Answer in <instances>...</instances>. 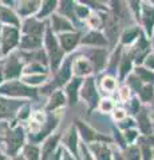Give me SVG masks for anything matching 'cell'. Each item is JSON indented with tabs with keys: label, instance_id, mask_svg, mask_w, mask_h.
Returning a JSON list of instances; mask_svg holds the SVG:
<instances>
[{
	"label": "cell",
	"instance_id": "6da1fadb",
	"mask_svg": "<svg viewBox=\"0 0 154 160\" xmlns=\"http://www.w3.org/2000/svg\"><path fill=\"white\" fill-rule=\"evenodd\" d=\"M43 43H44V46H46L44 51L47 53L50 68H51L52 72H56L63 63L64 52L62 51L61 46H59V42H58V38L54 35L52 29L50 28L48 24L46 27V35H44V38H43Z\"/></svg>",
	"mask_w": 154,
	"mask_h": 160
},
{
	"label": "cell",
	"instance_id": "7a4b0ae2",
	"mask_svg": "<svg viewBox=\"0 0 154 160\" xmlns=\"http://www.w3.org/2000/svg\"><path fill=\"white\" fill-rule=\"evenodd\" d=\"M38 93V88L29 87L19 80H8L0 86V96L4 98H36Z\"/></svg>",
	"mask_w": 154,
	"mask_h": 160
},
{
	"label": "cell",
	"instance_id": "3957f363",
	"mask_svg": "<svg viewBox=\"0 0 154 160\" xmlns=\"http://www.w3.org/2000/svg\"><path fill=\"white\" fill-rule=\"evenodd\" d=\"M72 62H74V58L70 56L67 58L64 62L62 63V66L59 67V69L55 72V78H54L52 82L47 83L42 89H39L42 93H52V91H59L58 88H62L63 86L70 82L72 79Z\"/></svg>",
	"mask_w": 154,
	"mask_h": 160
},
{
	"label": "cell",
	"instance_id": "277c9868",
	"mask_svg": "<svg viewBox=\"0 0 154 160\" xmlns=\"http://www.w3.org/2000/svg\"><path fill=\"white\" fill-rule=\"evenodd\" d=\"M79 96H81L84 102H86L87 107H88V115L93 112V109H95L99 103H101V98L97 91V86H95V79L93 76H87L86 79H83L82 83V88L79 91Z\"/></svg>",
	"mask_w": 154,
	"mask_h": 160
},
{
	"label": "cell",
	"instance_id": "5b68a950",
	"mask_svg": "<svg viewBox=\"0 0 154 160\" xmlns=\"http://www.w3.org/2000/svg\"><path fill=\"white\" fill-rule=\"evenodd\" d=\"M24 142H26V133H24V129L20 126L8 129L6 136H4V143L7 146L8 156H18L19 149L24 147Z\"/></svg>",
	"mask_w": 154,
	"mask_h": 160
},
{
	"label": "cell",
	"instance_id": "8992f818",
	"mask_svg": "<svg viewBox=\"0 0 154 160\" xmlns=\"http://www.w3.org/2000/svg\"><path fill=\"white\" fill-rule=\"evenodd\" d=\"M20 42V29L4 26L2 27V38H0V52L2 55H9L13 48L19 47Z\"/></svg>",
	"mask_w": 154,
	"mask_h": 160
},
{
	"label": "cell",
	"instance_id": "52a82bcc",
	"mask_svg": "<svg viewBox=\"0 0 154 160\" xmlns=\"http://www.w3.org/2000/svg\"><path fill=\"white\" fill-rule=\"evenodd\" d=\"M75 127L78 129V133H81L82 139L84 140V143L93 144V143H113V139L106 136V135H102L101 132L95 131L94 128H91L90 126H87L84 122L77 119L75 120Z\"/></svg>",
	"mask_w": 154,
	"mask_h": 160
},
{
	"label": "cell",
	"instance_id": "ba28073f",
	"mask_svg": "<svg viewBox=\"0 0 154 160\" xmlns=\"http://www.w3.org/2000/svg\"><path fill=\"white\" fill-rule=\"evenodd\" d=\"M24 64L22 63V60L19 59L16 53H9V56L4 62L2 67L3 78L4 80H16L18 78H20V75L23 73Z\"/></svg>",
	"mask_w": 154,
	"mask_h": 160
},
{
	"label": "cell",
	"instance_id": "9c48e42d",
	"mask_svg": "<svg viewBox=\"0 0 154 160\" xmlns=\"http://www.w3.org/2000/svg\"><path fill=\"white\" fill-rule=\"evenodd\" d=\"M107 49L106 48H91L86 52V59L91 63L94 72L98 73L106 68L109 59H107Z\"/></svg>",
	"mask_w": 154,
	"mask_h": 160
},
{
	"label": "cell",
	"instance_id": "30bf717a",
	"mask_svg": "<svg viewBox=\"0 0 154 160\" xmlns=\"http://www.w3.org/2000/svg\"><path fill=\"white\" fill-rule=\"evenodd\" d=\"M59 116H61V115H56L55 112H54V113H48L47 118H46V122L43 123L42 128L39 129L36 133H32L31 135V140H32V142L34 143L42 142V140H46L50 136V135H52V131L58 127Z\"/></svg>",
	"mask_w": 154,
	"mask_h": 160
},
{
	"label": "cell",
	"instance_id": "8fae6325",
	"mask_svg": "<svg viewBox=\"0 0 154 160\" xmlns=\"http://www.w3.org/2000/svg\"><path fill=\"white\" fill-rule=\"evenodd\" d=\"M23 106V100L0 96V119H12Z\"/></svg>",
	"mask_w": 154,
	"mask_h": 160
},
{
	"label": "cell",
	"instance_id": "7c38bea8",
	"mask_svg": "<svg viewBox=\"0 0 154 160\" xmlns=\"http://www.w3.org/2000/svg\"><path fill=\"white\" fill-rule=\"evenodd\" d=\"M47 23L38 20L36 18H27L23 22L20 31L23 35H29V36H38V38H43V33L46 31Z\"/></svg>",
	"mask_w": 154,
	"mask_h": 160
},
{
	"label": "cell",
	"instance_id": "4fadbf2b",
	"mask_svg": "<svg viewBox=\"0 0 154 160\" xmlns=\"http://www.w3.org/2000/svg\"><path fill=\"white\" fill-rule=\"evenodd\" d=\"M82 35L81 32H66V33H61L58 36V42L61 46L62 51L64 53H71L74 49L78 47V44L81 43Z\"/></svg>",
	"mask_w": 154,
	"mask_h": 160
},
{
	"label": "cell",
	"instance_id": "5bb4252c",
	"mask_svg": "<svg viewBox=\"0 0 154 160\" xmlns=\"http://www.w3.org/2000/svg\"><path fill=\"white\" fill-rule=\"evenodd\" d=\"M64 148L70 152L77 160H81V155H79V144H78V129L75 126H71L68 128L66 136L63 138Z\"/></svg>",
	"mask_w": 154,
	"mask_h": 160
},
{
	"label": "cell",
	"instance_id": "9a60e30c",
	"mask_svg": "<svg viewBox=\"0 0 154 160\" xmlns=\"http://www.w3.org/2000/svg\"><path fill=\"white\" fill-rule=\"evenodd\" d=\"M61 139H62L61 133H54V135H50V136L44 140L43 146L40 148V160H48L56 152V149L59 148L58 146H59Z\"/></svg>",
	"mask_w": 154,
	"mask_h": 160
},
{
	"label": "cell",
	"instance_id": "2e32d148",
	"mask_svg": "<svg viewBox=\"0 0 154 160\" xmlns=\"http://www.w3.org/2000/svg\"><path fill=\"white\" fill-rule=\"evenodd\" d=\"M83 83V78H77L74 76L70 82L66 84V95H67V104L70 107L77 106L78 98H79V91H81Z\"/></svg>",
	"mask_w": 154,
	"mask_h": 160
},
{
	"label": "cell",
	"instance_id": "e0dca14e",
	"mask_svg": "<svg viewBox=\"0 0 154 160\" xmlns=\"http://www.w3.org/2000/svg\"><path fill=\"white\" fill-rule=\"evenodd\" d=\"M81 43L83 46H90V47H107L109 42L105 36V33H102L101 31H90L88 33H86L84 36L81 39Z\"/></svg>",
	"mask_w": 154,
	"mask_h": 160
},
{
	"label": "cell",
	"instance_id": "ac0fdd59",
	"mask_svg": "<svg viewBox=\"0 0 154 160\" xmlns=\"http://www.w3.org/2000/svg\"><path fill=\"white\" fill-rule=\"evenodd\" d=\"M52 32L56 33H66V32H74V24L68 19L61 16L59 13L51 15V27Z\"/></svg>",
	"mask_w": 154,
	"mask_h": 160
},
{
	"label": "cell",
	"instance_id": "d6986e66",
	"mask_svg": "<svg viewBox=\"0 0 154 160\" xmlns=\"http://www.w3.org/2000/svg\"><path fill=\"white\" fill-rule=\"evenodd\" d=\"M72 63H74L72 72H74V76H77V78L91 76V73L94 72L91 63L88 62L86 58L79 56V58H77V59H74Z\"/></svg>",
	"mask_w": 154,
	"mask_h": 160
},
{
	"label": "cell",
	"instance_id": "ffe728a7",
	"mask_svg": "<svg viewBox=\"0 0 154 160\" xmlns=\"http://www.w3.org/2000/svg\"><path fill=\"white\" fill-rule=\"evenodd\" d=\"M0 23L20 29V19H19L18 13L9 9V7L3 6V3H0Z\"/></svg>",
	"mask_w": 154,
	"mask_h": 160
},
{
	"label": "cell",
	"instance_id": "44dd1931",
	"mask_svg": "<svg viewBox=\"0 0 154 160\" xmlns=\"http://www.w3.org/2000/svg\"><path fill=\"white\" fill-rule=\"evenodd\" d=\"M42 44H43V38L23 35V36H20V42H19V49L23 52L36 51V49L42 48Z\"/></svg>",
	"mask_w": 154,
	"mask_h": 160
},
{
	"label": "cell",
	"instance_id": "7402d4cb",
	"mask_svg": "<svg viewBox=\"0 0 154 160\" xmlns=\"http://www.w3.org/2000/svg\"><path fill=\"white\" fill-rule=\"evenodd\" d=\"M142 7V12H141V22L145 27L146 33L150 36L153 33V28H154V7L150 6L147 3H143Z\"/></svg>",
	"mask_w": 154,
	"mask_h": 160
},
{
	"label": "cell",
	"instance_id": "603a6c76",
	"mask_svg": "<svg viewBox=\"0 0 154 160\" xmlns=\"http://www.w3.org/2000/svg\"><path fill=\"white\" fill-rule=\"evenodd\" d=\"M88 149L97 160H113V152L106 143H93Z\"/></svg>",
	"mask_w": 154,
	"mask_h": 160
},
{
	"label": "cell",
	"instance_id": "cb8c5ba5",
	"mask_svg": "<svg viewBox=\"0 0 154 160\" xmlns=\"http://www.w3.org/2000/svg\"><path fill=\"white\" fill-rule=\"evenodd\" d=\"M67 100H66V96L63 95L62 91H55L51 93V96H50V100L47 103L46 108H44V111H46L47 113H54L56 112L58 109H61L62 107L66 106Z\"/></svg>",
	"mask_w": 154,
	"mask_h": 160
},
{
	"label": "cell",
	"instance_id": "d4e9b609",
	"mask_svg": "<svg viewBox=\"0 0 154 160\" xmlns=\"http://www.w3.org/2000/svg\"><path fill=\"white\" fill-rule=\"evenodd\" d=\"M18 16L28 18L29 15H36L38 11L40 9L42 2H18Z\"/></svg>",
	"mask_w": 154,
	"mask_h": 160
},
{
	"label": "cell",
	"instance_id": "484cf974",
	"mask_svg": "<svg viewBox=\"0 0 154 160\" xmlns=\"http://www.w3.org/2000/svg\"><path fill=\"white\" fill-rule=\"evenodd\" d=\"M137 126L140 128L141 133H143V136H149V135H153V124L150 123V119H149L147 111L145 108H142L137 115Z\"/></svg>",
	"mask_w": 154,
	"mask_h": 160
},
{
	"label": "cell",
	"instance_id": "4316f807",
	"mask_svg": "<svg viewBox=\"0 0 154 160\" xmlns=\"http://www.w3.org/2000/svg\"><path fill=\"white\" fill-rule=\"evenodd\" d=\"M141 35V29L137 26H131L123 29V32L121 33V43L122 46H129V44H133L134 42H137V39L140 38Z\"/></svg>",
	"mask_w": 154,
	"mask_h": 160
},
{
	"label": "cell",
	"instance_id": "83f0119b",
	"mask_svg": "<svg viewBox=\"0 0 154 160\" xmlns=\"http://www.w3.org/2000/svg\"><path fill=\"white\" fill-rule=\"evenodd\" d=\"M131 68H133V58H131V55L127 52L121 58V62H119L118 71H119V80H121V82L130 75Z\"/></svg>",
	"mask_w": 154,
	"mask_h": 160
},
{
	"label": "cell",
	"instance_id": "f1b7e54d",
	"mask_svg": "<svg viewBox=\"0 0 154 160\" xmlns=\"http://www.w3.org/2000/svg\"><path fill=\"white\" fill-rule=\"evenodd\" d=\"M58 2H55V0H48V2H42V6H40V9L38 11V13L35 15V18L38 20H42L44 18L47 16H51L52 12L55 11V9L58 8Z\"/></svg>",
	"mask_w": 154,
	"mask_h": 160
},
{
	"label": "cell",
	"instance_id": "f546056e",
	"mask_svg": "<svg viewBox=\"0 0 154 160\" xmlns=\"http://www.w3.org/2000/svg\"><path fill=\"white\" fill-rule=\"evenodd\" d=\"M61 6H58L59 9V15L66 19H71L75 20V11H74V6H75V2H61L59 3Z\"/></svg>",
	"mask_w": 154,
	"mask_h": 160
},
{
	"label": "cell",
	"instance_id": "4dcf8cb0",
	"mask_svg": "<svg viewBox=\"0 0 154 160\" xmlns=\"http://www.w3.org/2000/svg\"><path fill=\"white\" fill-rule=\"evenodd\" d=\"M23 156L26 160H40V148L35 144H26L23 147Z\"/></svg>",
	"mask_w": 154,
	"mask_h": 160
},
{
	"label": "cell",
	"instance_id": "1f68e13d",
	"mask_svg": "<svg viewBox=\"0 0 154 160\" xmlns=\"http://www.w3.org/2000/svg\"><path fill=\"white\" fill-rule=\"evenodd\" d=\"M134 73L140 78V80L142 83H147V84H151L153 86V83H154V72H151L150 69L138 66L135 69H134Z\"/></svg>",
	"mask_w": 154,
	"mask_h": 160
},
{
	"label": "cell",
	"instance_id": "d6a6232c",
	"mask_svg": "<svg viewBox=\"0 0 154 160\" xmlns=\"http://www.w3.org/2000/svg\"><path fill=\"white\" fill-rule=\"evenodd\" d=\"M47 80V75H23L22 78V82L24 84H27L29 87H34L39 86V84L44 83Z\"/></svg>",
	"mask_w": 154,
	"mask_h": 160
},
{
	"label": "cell",
	"instance_id": "836d02e7",
	"mask_svg": "<svg viewBox=\"0 0 154 160\" xmlns=\"http://www.w3.org/2000/svg\"><path fill=\"white\" fill-rule=\"evenodd\" d=\"M127 82H126V86L129 87V89H133L134 92H137V93H140V91L142 89V87H143V84H142V82L140 80V78L137 76L135 73H130L127 76Z\"/></svg>",
	"mask_w": 154,
	"mask_h": 160
},
{
	"label": "cell",
	"instance_id": "e575fe53",
	"mask_svg": "<svg viewBox=\"0 0 154 160\" xmlns=\"http://www.w3.org/2000/svg\"><path fill=\"white\" fill-rule=\"evenodd\" d=\"M138 95H140L141 102H143V103L151 102L153 98H154V88H153V86L151 84H146V86H143Z\"/></svg>",
	"mask_w": 154,
	"mask_h": 160
},
{
	"label": "cell",
	"instance_id": "d590c367",
	"mask_svg": "<svg viewBox=\"0 0 154 160\" xmlns=\"http://www.w3.org/2000/svg\"><path fill=\"white\" fill-rule=\"evenodd\" d=\"M123 156L126 160H142L141 158V151L138 146H130L126 147L125 152H123Z\"/></svg>",
	"mask_w": 154,
	"mask_h": 160
},
{
	"label": "cell",
	"instance_id": "8d00e7d4",
	"mask_svg": "<svg viewBox=\"0 0 154 160\" xmlns=\"http://www.w3.org/2000/svg\"><path fill=\"white\" fill-rule=\"evenodd\" d=\"M74 11H75V16L81 18V19H88L90 16V8H88L86 4H79V3H75V6H74Z\"/></svg>",
	"mask_w": 154,
	"mask_h": 160
},
{
	"label": "cell",
	"instance_id": "74e56055",
	"mask_svg": "<svg viewBox=\"0 0 154 160\" xmlns=\"http://www.w3.org/2000/svg\"><path fill=\"white\" fill-rule=\"evenodd\" d=\"M102 88L106 89L107 92H114L117 89V80L113 76H105L102 79Z\"/></svg>",
	"mask_w": 154,
	"mask_h": 160
},
{
	"label": "cell",
	"instance_id": "f35d334b",
	"mask_svg": "<svg viewBox=\"0 0 154 160\" xmlns=\"http://www.w3.org/2000/svg\"><path fill=\"white\" fill-rule=\"evenodd\" d=\"M122 135H123V139H125V143L131 144V143L135 142V140H138V131L137 129H134V128L126 129Z\"/></svg>",
	"mask_w": 154,
	"mask_h": 160
},
{
	"label": "cell",
	"instance_id": "ab89813d",
	"mask_svg": "<svg viewBox=\"0 0 154 160\" xmlns=\"http://www.w3.org/2000/svg\"><path fill=\"white\" fill-rule=\"evenodd\" d=\"M137 124L135 122H134V119L131 118H125L123 120H121V122H118V128H122V129H131L133 127H135Z\"/></svg>",
	"mask_w": 154,
	"mask_h": 160
},
{
	"label": "cell",
	"instance_id": "60d3db41",
	"mask_svg": "<svg viewBox=\"0 0 154 160\" xmlns=\"http://www.w3.org/2000/svg\"><path fill=\"white\" fill-rule=\"evenodd\" d=\"M127 4H130L129 6V8L133 9V12H134V18H135L137 22H140L141 20V2H129Z\"/></svg>",
	"mask_w": 154,
	"mask_h": 160
},
{
	"label": "cell",
	"instance_id": "b9f144b4",
	"mask_svg": "<svg viewBox=\"0 0 154 160\" xmlns=\"http://www.w3.org/2000/svg\"><path fill=\"white\" fill-rule=\"evenodd\" d=\"M99 109H101L102 112H111L114 111V104L110 99H105V100H101V103H99Z\"/></svg>",
	"mask_w": 154,
	"mask_h": 160
},
{
	"label": "cell",
	"instance_id": "7bdbcfd3",
	"mask_svg": "<svg viewBox=\"0 0 154 160\" xmlns=\"http://www.w3.org/2000/svg\"><path fill=\"white\" fill-rule=\"evenodd\" d=\"M141 111L140 108V100H138V98H133L130 100V112L133 115H138V112Z\"/></svg>",
	"mask_w": 154,
	"mask_h": 160
},
{
	"label": "cell",
	"instance_id": "ee69618b",
	"mask_svg": "<svg viewBox=\"0 0 154 160\" xmlns=\"http://www.w3.org/2000/svg\"><path fill=\"white\" fill-rule=\"evenodd\" d=\"M114 118H115L117 122H121V120H123L125 118H127V113L125 109H121V108H114Z\"/></svg>",
	"mask_w": 154,
	"mask_h": 160
},
{
	"label": "cell",
	"instance_id": "f6af8a7d",
	"mask_svg": "<svg viewBox=\"0 0 154 160\" xmlns=\"http://www.w3.org/2000/svg\"><path fill=\"white\" fill-rule=\"evenodd\" d=\"M119 95H121V100L127 102L129 96H130V89H129V87L127 86H122L121 89H119Z\"/></svg>",
	"mask_w": 154,
	"mask_h": 160
},
{
	"label": "cell",
	"instance_id": "bcb514c9",
	"mask_svg": "<svg viewBox=\"0 0 154 160\" xmlns=\"http://www.w3.org/2000/svg\"><path fill=\"white\" fill-rule=\"evenodd\" d=\"M81 160H95L94 156L91 155L90 149H88V147L82 146V158H81Z\"/></svg>",
	"mask_w": 154,
	"mask_h": 160
},
{
	"label": "cell",
	"instance_id": "7dc6e473",
	"mask_svg": "<svg viewBox=\"0 0 154 160\" xmlns=\"http://www.w3.org/2000/svg\"><path fill=\"white\" fill-rule=\"evenodd\" d=\"M145 66H146V68L150 69V71L154 69V55H150V56H147L145 59Z\"/></svg>",
	"mask_w": 154,
	"mask_h": 160
},
{
	"label": "cell",
	"instance_id": "c3c4849f",
	"mask_svg": "<svg viewBox=\"0 0 154 160\" xmlns=\"http://www.w3.org/2000/svg\"><path fill=\"white\" fill-rule=\"evenodd\" d=\"M61 160H74V156L67 151L66 148L62 147V159Z\"/></svg>",
	"mask_w": 154,
	"mask_h": 160
},
{
	"label": "cell",
	"instance_id": "681fc988",
	"mask_svg": "<svg viewBox=\"0 0 154 160\" xmlns=\"http://www.w3.org/2000/svg\"><path fill=\"white\" fill-rule=\"evenodd\" d=\"M61 159H62V147H59V148L56 149V152L54 153L48 160H61Z\"/></svg>",
	"mask_w": 154,
	"mask_h": 160
},
{
	"label": "cell",
	"instance_id": "f907efd6",
	"mask_svg": "<svg viewBox=\"0 0 154 160\" xmlns=\"http://www.w3.org/2000/svg\"><path fill=\"white\" fill-rule=\"evenodd\" d=\"M113 160H126L125 156H123V153L121 152H114L113 153Z\"/></svg>",
	"mask_w": 154,
	"mask_h": 160
},
{
	"label": "cell",
	"instance_id": "816d5d0a",
	"mask_svg": "<svg viewBox=\"0 0 154 160\" xmlns=\"http://www.w3.org/2000/svg\"><path fill=\"white\" fill-rule=\"evenodd\" d=\"M11 160H26V159H24V156H23V155H18V156L12 158Z\"/></svg>",
	"mask_w": 154,
	"mask_h": 160
},
{
	"label": "cell",
	"instance_id": "f5cc1de1",
	"mask_svg": "<svg viewBox=\"0 0 154 160\" xmlns=\"http://www.w3.org/2000/svg\"><path fill=\"white\" fill-rule=\"evenodd\" d=\"M3 80H4V78H3V72H2V68H0V86H2Z\"/></svg>",
	"mask_w": 154,
	"mask_h": 160
},
{
	"label": "cell",
	"instance_id": "db71d44e",
	"mask_svg": "<svg viewBox=\"0 0 154 160\" xmlns=\"http://www.w3.org/2000/svg\"><path fill=\"white\" fill-rule=\"evenodd\" d=\"M0 160H6V156H3V155L0 153Z\"/></svg>",
	"mask_w": 154,
	"mask_h": 160
},
{
	"label": "cell",
	"instance_id": "11a10c76",
	"mask_svg": "<svg viewBox=\"0 0 154 160\" xmlns=\"http://www.w3.org/2000/svg\"><path fill=\"white\" fill-rule=\"evenodd\" d=\"M0 38H2V26H0Z\"/></svg>",
	"mask_w": 154,
	"mask_h": 160
},
{
	"label": "cell",
	"instance_id": "9f6ffc18",
	"mask_svg": "<svg viewBox=\"0 0 154 160\" xmlns=\"http://www.w3.org/2000/svg\"><path fill=\"white\" fill-rule=\"evenodd\" d=\"M153 158H154V147H153Z\"/></svg>",
	"mask_w": 154,
	"mask_h": 160
},
{
	"label": "cell",
	"instance_id": "6f0895ef",
	"mask_svg": "<svg viewBox=\"0 0 154 160\" xmlns=\"http://www.w3.org/2000/svg\"><path fill=\"white\" fill-rule=\"evenodd\" d=\"M153 46H154V40H153Z\"/></svg>",
	"mask_w": 154,
	"mask_h": 160
},
{
	"label": "cell",
	"instance_id": "680465c9",
	"mask_svg": "<svg viewBox=\"0 0 154 160\" xmlns=\"http://www.w3.org/2000/svg\"><path fill=\"white\" fill-rule=\"evenodd\" d=\"M0 55H2V52H0Z\"/></svg>",
	"mask_w": 154,
	"mask_h": 160
}]
</instances>
